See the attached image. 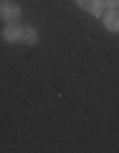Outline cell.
<instances>
[{
    "label": "cell",
    "mask_w": 119,
    "mask_h": 153,
    "mask_svg": "<svg viewBox=\"0 0 119 153\" xmlns=\"http://www.w3.org/2000/svg\"><path fill=\"white\" fill-rule=\"evenodd\" d=\"M20 41L26 46H36V41H38V33H36V28H31V26H23L20 28Z\"/></svg>",
    "instance_id": "obj_4"
},
{
    "label": "cell",
    "mask_w": 119,
    "mask_h": 153,
    "mask_svg": "<svg viewBox=\"0 0 119 153\" xmlns=\"http://www.w3.org/2000/svg\"><path fill=\"white\" fill-rule=\"evenodd\" d=\"M101 3H104L107 8H117V5H119V0H101Z\"/></svg>",
    "instance_id": "obj_6"
},
{
    "label": "cell",
    "mask_w": 119,
    "mask_h": 153,
    "mask_svg": "<svg viewBox=\"0 0 119 153\" xmlns=\"http://www.w3.org/2000/svg\"><path fill=\"white\" fill-rule=\"evenodd\" d=\"M104 26H107V31H112V33L119 31V10L117 8H109V10L104 13Z\"/></svg>",
    "instance_id": "obj_2"
},
{
    "label": "cell",
    "mask_w": 119,
    "mask_h": 153,
    "mask_svg": "<svg viewBox=\"0 0 119 153\" xmlns=\"http://www.w3.org/2000/svg\"><path fill=\"white\" fill-rule=\"evenodd\" d=\"M20 28H23V26H15V23L5 26V31H3V38H5V41H20Z\"/></svg>",
    "instance_id": "obj_5"
},
{
    "label": "cell",
    "mask_w": 119,
    "mask_h": 153,
    "mask_svg": "<svg viewBox=\"0 0 119 153\" xmlns=\"http://www.w3.org/2000/svg\"><path fill=\"white\" fill-rule=\"evenodd\" d=\"M76 3H79L86 13H91V16H101V10H104L101 0H76Z\"/></svg>",
    "instance_id": "obj_3"
},
{
    "label": "cell",
    "mask_w": 119,
    "mask_h": 153,
    "mask_svg": "<svg viewBox=\"0 0 119 153\" xmlns=\"http://www.w3.org/2000/svg\"><path fill=\"white\" fill-rule=\"evenodd\" d=\"M0 18L8 23H18L20 21V5H15L10 0H0Z\"/></svg>",
    "instance_id": "obj_1"
}]
</instances>
